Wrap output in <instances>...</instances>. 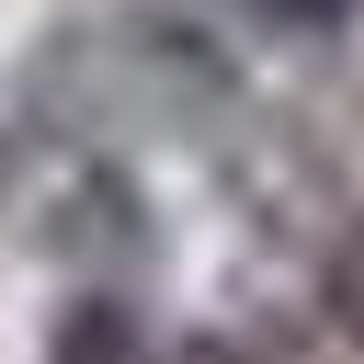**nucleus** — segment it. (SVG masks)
Wrapping results in <instances>:
<instances>
[{"instance_id":"nucleus-5","label":"nucleus","mask_w":364,"mask_h":364,"mask_svg":"<svg viewBox=\"0 0 364 364\" xmlns=\"http://www.w3.org/2000/svg\"><path fill=\"white\" fill-rule=\"evenodd\" d=\"M171 364H250V353H239V341H182Z\"/></svg>"},{"instance_id":"nucleus-2","label":"nucleus","mask_w":364,"mask_h":364,"mask_svg":"<svg viewBox=\"0 0 364 364\" xmlns=\"http://www.w3.org/2000/svg\"><path fill=\"white\" fill-rule=\"evenodd\" d=\"M46 364H171V353H159V330L136 318V296L91 273V284L57 307V330H46Z\"/></svg>"},{"instance_id":"nucleus-4","label":"nucleus","mask_w":364,"mask_h":364,"mask_svg":"<svg viewBox=\"0 0 364 364\" xmlns=\"http://www.w3.org/2000/svg\"><path fill=\"white\" fill-rule=\"evenodd\" d=\"M273 34H341V23H364V0H250Z\"/></svg>"},{"instance_id":"nucleus-1","label":"nucleus","mask_w":364,"mask_h":364,"mask_svg":"<svg viewBox=\"0 0 364 364\" xmlns=\"http://www.w3.org/2000/svg\"><path fill=\"white\" fill-rule=\"evenodd\" d=\"M23 125L46 148H102V159L216 148L239 125V57L159 0H102L23 57Z\"/></svg>"},{"instance_id":"nucleus-3","label":"nucleus","mask_w":364,"mask_h":364,"mask_svg":"<svg viewBox=\"0 0 364 364\" xmlns=\"http://www.w3.org/2000/svg\"><path fill=\"white\" fill-rule=\"evenodd\" d=\"M318 318H330L341 353H364V205H341V239L318 262Z\"/></svg>"}]
</instances>
